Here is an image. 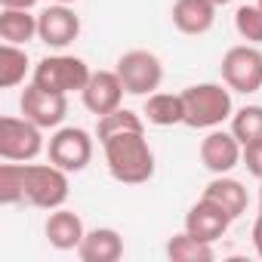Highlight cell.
<instances>
[{"mask_svg":"<svg viewBox=\"0 0 262 262\" xmlns=\"http://www.w3.org/2000/svg\"><path fill=\"white\" fill-rule=\"evenodd\" d=\"M105 151V164L114 182L120 185H142L155 176V151L142 129H120L99 139Z\"/></svg>","mask_w":262,"mask_h":262,"instance_id":"6da1fadb","label":"cell"},{"mask_svg":"<svg viewBox=\"0 0 262 262\" xmlns=\"http://www.w3.org/2000/svg\"><path fill=\"white\" fill-rule=\"evenodd\" d=\"M182 102H185V126L191 129H216L234 114L231 90L222 83H191L182 90Z\"/></svg>","mask_w":262,"mask_h":262,"instance_id":"7a4b0ae2","label":"cell"},{"mask_svg":"<svg viewBox=\"0 0 262 262\" xmlns=\"http://www.w3.org/2000/svg\"><path fill=\"white\" fill-rule=\"evenodd\" d=\"M71 194L68 170L50 164H25V204L37 210H59Z\"/></svg>","mask_w":262,"mask_h":262,"instance_id":"3957f363","label":"cell"},{"mask_svg":"<svg viewBox=\"0 0 262 262\" xmlns=\"http://www.w3.org/2000/svg\"><path fill=\"white\" fill-rule=\"evenodd\" d=\"M90 65L80 59V56H68V53H56V56H43L37 65H34V74L31 80L43 90H53V93H83L86 80H90Z\"/></svg>","mask_w":262,"mask_h":262,"instance_id":"277c9868","label":"cell"},{"mask_svg":"<svg viewBox=\"0 0 262 262\" xmlns=\"http://www.w3.org/2000/svg\"><path fill=\"white\" fill-rule=\"evenodd\" d=\"M43 148H47L43 126H37L28 117H13V114L0 117V158H4V161L28 164Z\"/></svg>","mask_w":262,"mask_h":262,"instance_id":"5b68a950","label":"cell"},{"mask_svg":"<svg viewBox=\"0 0 262 262\" xmlns=\"http://www.w3.org/2000/svg\"><path fill=\"white\" fill-rule=\"evenodd\" d=\"M117 77L129 96H151L164 83V62L151 50H129L117 59Z\"/></svg>","mask_w":262,"mask_h":262,"instance_id":"8992f818","label":"cell"},{"mask_svg":"<svg viewBox=\"0 0 262 262\" xmlns=\"http://www.w3.org/2000/svg\"><path fill=\"white\" fill-rule=\"evenodd\" d=\"M222 83L231 93H259L262 90V50L253 43H237L222 56Z\"/></svg>","mask_w":262,"mask_h":262,"instance_id":"52a82bcc","label":"cell"},{"mask_svg":"<svg viewBox=\"0 0 262 262\" xmlns=\"http://www.w3.org/2000/svg\"><path fill=\"white\" fill-rule=\"evenodd\" d=\"M47 158L68 173H80L93 161V136L83 126H59L47 142Z\"/></svg>","mask_w":262,"mask_h":262,"instance_id":"ba28073f","label":"cell"},{"mask_svg":"<svg viewBox=\"0 0 262 262\" xmlns=\"http://www.w3.org/2000/svg\"><path fill=\"white\" fill-rule=\"evenodd\" d=\"M19 111H22V117L34 120L37 126L56 129V126L65 120V114H68V96H65V93L43 90V86H37V83L31 80V83L22 90V96H19Z\"/></svg>","mask_w":262,"mask_h":262,"instance_id":"9c48e42d","label":"cell"},{"mask_svg":"<svg viewBox=\"0 0 262 262\" xmlns=\"http://www.w3.org/2000/svg\"><path fill=\"white\" fill-rule=\"evenodd\" d=\"M80 37V16L71 10V4H50L43 13H37V40L50 50H65Z\"/></svg>","mask_w":262,"mask_h":262,"instance_id":"30bf717a","label":"cell"},{"mask_svg":"<svg viewBox=\"0 0 262 262\" xmlns=\"http://www.w3.org/2000/svg\"><path fill=\"white\" fill-rule=\"evenodd\" d=\"M244 158V145L237 142V136L231 129H210L201 139V164L213 173V176H225L231 173Z\"/></svg>","mask_w":262,"mask_h":262,"instance_id":"8fae6325","label":"cell"},{"mask_svg":"<svg viewBox=\"0 0 262 262\" xmlns=\"http://www.w3.org/2000/svg\"><path fill=\"white\" fill-rule=\"evenodd\" d=\"M123 93L126 90H123L117 71H93L90 80H86V86H83V93H80V99H83V108L90 114L105 117V114H111V111L120 108Z\"/></svg>","mask_w":262,"mask_h":262,"instance_id":"7c38bea8","label":"cell"},{"mask_svg":"<svg viewBox=\"0 0 262 262\" xmlns=\"http://www.w3.org/2000/svg\"><path fill=\"white\" fill-rule=\"evenodd\" d=\"M231 216L216 204V201H210V198H204L201 194V201L185 213V231L188 234H194V237H201V241H207V244H216L219 237H225V231L231 228Z\"/></svg>","mask_w":262,"mask_h":262,"instance_id":"4fadbf2b","label":"cell"},{"mask_svg":"<svg viewBox=\"0 0 262 262\" xmlns=\"http://www.w3.org/2000/svg\"><path fill=\"white\" fill-rule=\"evenodd\" d=\"M216 10L219 7L210 4V0H176L170 10V19H173L176 31H182L188 37H201L216 25Z\"/></svg>","mask_w":262,"mask_h":262,"instance_id":"5bb4252c","label":"cell"},{"mask_svg":"<svg viewBox=\"0 0 262 262\" xmlns=\"http://www.w3.org/2000/svg\"><path fill=\"white\" fill-rule=\"evenodd\" d=\"M43 234H47L50 247H56V250H77L83 234H86V228H83V219L74 210L59 207V210H50Z\"/></svg>","mask_w":262,"mask_h":262,"instance_id":"9a60e30c","label":"cell"},{"mask_svg":"<svg viewBox=\"0 0 262 262\" xmlns=\"http://www.w3.org/2000/svg\"><path fill=\"white\" fill-rule=\"evenodd\" d=\"M77 256L83 262H117L123 256V237L117 228H90L77 247Z\"/></svg>","mask_w":262,"mask_h":262,"instance_id":"2e32d148","label":"cell"},{"mask_svg":"<svg viewBox=\"0 0 262 262\" xmlns=\"http://www.w3.org/2000/svg\"><path fill=\"white\" fill-rule=\"evenodd\" d=\"M204 198L216 201L231 219H241V216L247 213V204H250V194H247L244 182L231 179L228 173H225V176H213V179L207 182V188H204Z\"/></svg>","mask_w":262,"mask_h":262,"instance_id":"e0dca14e","label":"cell"},{"mask_svg":"<svg viewBox=\"0 0 262 262\" xmlns=\"http://www.w3.org/2000/svg\"><path fill=\"white\" fill-rule=\"evenodd\" d=\"M145 120L155 126H176L185 123V102L182 93H151L145 96V108H142Z\"/></svg>","mask_w":262,"mask_h":262,"instance_id":"ac0fdd59","label":"cell"},{"mask_svg":"<svg viewBox=\"0 0 262 262\" xmlns=\"http://www.w3.org/2000/svg\"><path fill=\"white\" fill-rule=\"evenodd\" d=\"M34 37H37V16H31V10H4L0 13V40L4 43L28 47Z\"/></svg>","mask_w":262,"mask_h":262,"instance_id":"d6986e66","label":"cell"},{"mask_svg":"<svg viewBox=\"0 0 262 262\" xmlns=\"http://www.w3.org/2000/svg\"><path fill=\"white\" fill-rule=\"evenodd\" d=\"M167 259L170 262H213L216 250H213V244H207L182 228L179 234H173L167 241Z\"/></svg>","mask_w":262,"mask_h":262,"instance_id":"ffe728a7","label":"cell"},{"mask_svg":"<svg viewBox=\"0 0 262 262\" xmlns=\"http://www.w3.org/2000/svg\"><path fill=\"white\" fill-rule=\"evenodd\" d=\"M31 71V59L25 47L16 43H4L0 47V86L13 90L19 83H25V74Z\"/></svg>","mask_w":262,"mask_h":262,"instance_id":"44dd1931","label":"cell"},{"mask_svg":"<svg viewBox=\"0 0 262 262\" xmlns=\"http://www.w3.org/2000/svg\"><path fill=\"white\" fill-rule=\"evenodd\" d=\"M0 204L4 207L25 204V164H16V161L0 164Z\"/></svg>","mask_w":262,"mask_h":262,"instance_id":"7402d4cb","label":"cell"},{"mask_svg":"<svg viewBox=\"0 0 262 262\" xmlns=\"http://www.w3.org/2000/svg\"><path fill=\"white\" fill-rule=\"evenodd\" d=\"M231 133L241 145L262 139V105H244L231 114Z\"/></svg>","mask_w":262,"mask_h":262,"instance_id":"603a6c76","label":"cell"},{"mask_svg":"<svg viewBox=\"0 0 262 262\" xmlns=\"http://www.w3.org/2000/svg\"><path fill=\"white\" fill-rule=\"evenodd\" d=\"M234 31L241 34V40H247L253 47L262 43V10H259V4L237 7V13H234Z\"/></svg>","mask_w":262,"mask_h":262,"instance_id":"cb8c5ba5","label":"cell"},{"mask_svg":"<svg viewBox=\"0 0 262 262\" xmlns=\"http://www.w3.org/2000/svg\"><path fill=\"white\" fill-rule=\"evenodd\" d=\"M142 126H145L142 114L129 111V108H117V111L99 117V123H96V136L102 139V136H108V133H120V129H142Z\"/></svg>","mask_w":262,"mask_h":262,"instance_id":"d4e9b609","label":"cell"},{"mask_svg":"<svg viewBox=\"0 0 262 262\" xmlns=\"http://www.w3.org/2000/svg\"><path fill=\"white\" fill-rule=\"evenodd\" d=\"M241 164L247 167V173H250V176L262 179V139H256V142H247V145H244V158H241Z\"/></svg>","mask_w":262,"mask_h":262,"instance_id":"484cf974","label":"cell"},{"mask_svg":"<svg viewBox=\"0 0 262 262\" xmlns=\"http://www.w3.org/2000/svg\"><path fill=\"white\" fill-rule=\"evenodd\" d=\"M253 250H256V256L262 259V213H259L256 222H253Z\"/></svg>","mask_w":262,"mask_h":262,"instance_id":"4316f807","label":"cell"},{"mask_svg":"<svg viewBox=\"0 0 262 262\" xmlns=\"http://www.w3.org/2000/svg\"><path fill=\"white\" fill-rule=\"evenodd\" d=\"M0 7L4 10H34L37 0H0Z\"/></svg>","mask_w":262,"mask_h":262,"instance_id":"83f0119b","label":"cell"},{"mask_svg":"<svg viewBox=\"0 0 262 262\" xmlns=\"http://www.w3.org/2000/svg\"><path fill=\"white\" fill-rule=\"evenodd\" d=\"M210 4H216V7H228L231 0H210Z\"/></svg>","mask_w":262,"mask_h":262,"instance_id":"f1b7e54d","label":"cell"},{"mask_svg":"<svg viewBox=\"0 0 262 262\" xmlns=\"http://www.w3.org/2000/svg\"><path fill=\"white\" fill-rule=\"evenodd\" d=\"M259 213H262V179H259Z\"/></svg>","mask_w":262,"mask_h":262,"instance_id":"f546056e","label":"cell"},{"mask_svg":"<svg viewBox=\"0 0 262 262\" xmlns=\"http://www.w3.org/2000/svg\"><path fill=\"white\" fill-rule=\"evenodd\" d=\"M53 4H77V0H53Z\"/></svg>","mask_w":262,"mask_h":262,"instance_id":"4dcf8cb0","label":"cell"},{"mask_svg":"<svg viewBox=\"0 0 262 262\" xmlns=\"http://www.w3.org/2000/svg\"><path fill=\"white\" fill-rule=\"evenodd\" d=\"M256 4H259V10H262V0H256Z\"/></svg>","mask_w":262,"mask_h":262,"instance_id":"1f68e13d","label":"cell"}]
</instances>
